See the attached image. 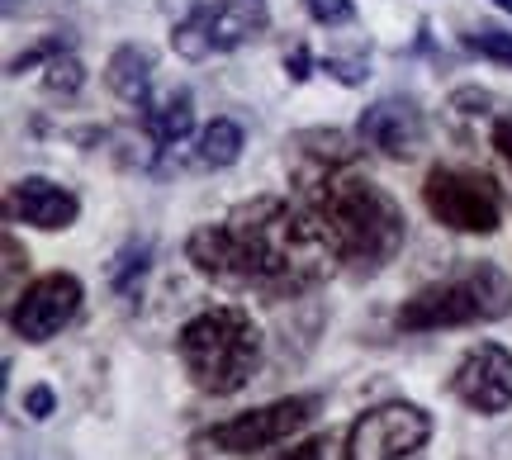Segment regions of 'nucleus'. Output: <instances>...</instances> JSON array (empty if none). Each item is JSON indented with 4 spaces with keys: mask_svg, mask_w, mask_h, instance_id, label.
Wrapping results in <instances>:
<instances>
[{
    "mask_svg": "<svg viewBox=\"0 0 512 460\" xmlns=\"http://www.w3.org/2000/svg\"><path fill=\"white\" fill-rule=\"evenodd\" d=\"M285 76H290L294 86H299V81H309V76H313V53L304 48V43H294L290 53H285Z\"/></svg>",
    "mask_w": 512,
    "mask_h": 460,
    "instance_id": "obj_25",
    "label": "nucleus"
},
{
    "mask_svg": "<svg viewBox=\"0 0 512 460\" xmlns=\"http://www.w3.org/2000/svg\"><path fill=\"white\" fill-rule=\"evenodd\" d=\"M323 451H328V442H323V437H304V442H294L280 460H323Z\"/></svg>",
    "mask_w": 512,
    "mask_h": 460,
    "instance_id": "obj_26",
    "label": "nucleus"
},
{
    "mask_svg": "<svg viewBox=\"0 0 512 460\" xmlns=\"http://www.w3.org/2000/svg\"><path fill=\"white\" fill-rule=\"evenodd\" d=\"M323 72H328L332 81H342V86H366L370 62L366 57H328V62H323Z\"/></svg>",
    "mask_w": 512,
    "mask_h": 460,
    "instance_id": "obj_21",
    "label": "nucleus"
},
{
    "mask_svg": "<svg viewBox=\"0 0 512 460\" xmlns=\"http://www.w3.org/2000/svg\"><path fill=\"white\" fill-rule=\"evenodd\" d=\"M53 408H57V394L48 385H29V389H24V413H29L34 423H48V418H53Z\"/></svg>",
    "mask_w": 512,
    "mask_h": 460,
    "instance_id": "obj_24",
    "label": "nucleus"
},
{
    "mask_svg": "<svg viewBox=\"0 0 512 460\" xmlns=\"http://www.w3.org/2000/svg\"><path fill=\"white\" fill-rule=\"evenodd\" d=\"M185 257L195 261L204 280L233 295H261L271 304L304 295L342 266L323 219L304 200L285 195H256L223 223L195 228Z\"/></svg>",
    "mask_w": 512,
    "mask_h": 460,
    "instance_id": "obj_1",
    "label": "nucleus"
},
{
    "mask_svg": "<svg viewBox=\"0 0 512 460\" xmlns=\"http://www.w3.org/2000/svg\"><path fill=\"white\" fill-rule=\"evenodd\" d=\"M19 261H29V257H19L15 233H5V290H10V299H15V271H19Z\"/></svg>",
    "mask_w": 512,
    "mask_h": 460,
    "instance_id": "obj_27",
    "label": "nucleus"
},
{
    "mask_svg": "<svg viewBox=\"0 0 512 460\" xmlns=\"http://www.w3.org/2000/svg\"><path fill=\"white\" fill-rule=\"evenodd\" d=\"M432 413L418 404H380L366 408L347 432L342 460H427Z\"/></svg>",
    "mask_w": 512,
    "mask_h": 460,
    "instance_id": "obj_7",
    "label": "nucleus"
},
{
    "mask_svg": "<svg viewBox=\"0 0 512 460\" xmlns=\"http://www.w3.org/2000/svg\"><path fill=\"white\" fill-rule=\"evenodd\" d=\"M318 404H323L318 394H285V399H271L261 408H247V413L228 418V423L204 427L200 446L223 451V456H256V451L280 446L290 442L294 432H304L318 418Z\"/></svg>",
    "mask_w": 512,
    "mask_h": 460,
    "instance_id": "obj_6",
    "label": "nucleus"
},
{
    "mask_svg": "<svg viewBox=\"0 0 512 460\" xmlns=\"http://www.w3.org/2000/svg\"><path fill=\"white\" fill-rule=\"evenodd\" d=\"M304 5H309V15L318 19V24H328V29L356 19V5H351V0H304Z\"/></svg>",
    "mask_w": 512,
    "mask_h": 460,
    "instance_id": "obj_22",
    "label": "nucleus"
},
{
    "mask_svg": "<svg viewBox=\"0 0 512 460\" xmlns=\"http://www.w3.org/2000/svg\"><path fill=\"white\" fill-rule=\"evenodd\" d=\"M81 86H86V67H81L72 53H62L48 62V72H43V91L48 95H76Z\"/></svg>",
    "mask_w": 512,
    "mask_h": 460,
    "instance_id": "obj_18",
    "label": "nucleus"
},
{
    "mask_svg": "<svg viewBox=\"0 0 512 460\" xmlns=\"http://www.w3.org/2000/svg\"><path fill=\"white\" fill-rule=\"evenodd\" d=\"M176 356L200 394L228 399L261 366V328L242 304H209L176 332Z\"/></svg>",
    "mask_w": 512,
    "mask_h": 460,
    "instance_id": "obj_3",
    "label": "nucleus"
},
{
    "mask_svg": "<svg viewBox=\"0 0 512 460\" xmlns=\"http://www.w3.org/2000/svg\"><path fill=\"white\" fill-rule=\"evenodd\" d=\"M498 10H503V15H512V0H494Z\"/></svg>",
    "mask_w": 512,
    "mask_h": 460,
    "instance_id": "obj_29",
    "label": "nucleus"
},
{
    "mask_svg": "<svg viewBox=\"0 0 512 460\" xmlns=\"http://www.w3.org/2000/svg\"><path fill=\"white\" fill-rule=\"evenodd\" d=\"M494 148L503 152L512 162V114H503V119H494Z\"/></svg>",
    "mask_w": 512,
    "mask_h": 460,
    "instance_id": "obj_28",
    "label": "nucleus"
},
{
    "mask_svg": "<svg viewBox=\"0 0 512 460\" xmlns=\"http://www.w3.org/2000/svg\"><path fill=\"white\" fill-rule=\"evenodd\" d=\"M147 242H128L124 252L114 257V266H110V285L119 290V295H133L138 290V280H143V271H147Z\"/></svg>",
    "mask_w": 512,
    "mask_h": 460,
    "instance_id": "obj_17",
    "label": "nucleus"
},
{
    "mask_svg": "<svg viewBox=\"0 0 512 460\" xmlns=\"http://www.w3.org/2000/svg\"><path fill=\"white\" fill-rule=\"evenodd\" d=\"M171 48H176L185 62H204V57L214 53V38H209V15H204V0H195V10L176 19V29H171Z\"/></svg>",
    "mask_w": 512,
    "mask_h": 460,
    "instance_id": "obj_16",
    "label": "nucleus"
},
{
    "mask_svg": "<svg viewBox=\"0 0 512 460\" xmlns=\"http://www.w3.org/2000/svg\"><path fill=\"white\" fill-rule=\"evenodd\" d=\"M152 48L143 43H124V48H114L110 62H105V86H110L124 105H143L147 91H152Z\"/></svg>",
    "mask_w": 512,
    "mask_h": 460,
    "instance_id": "obj_14",
    "label": "nucleus"
},
{
    "mask_svg": "<svg viewBox=\"0 0 512 460\" xmlns=\"http://www.w3.org/2000/svg\"><path fill=\"white\" fill-rule=\"evenodd\" d=\"M294 185H299V200L323 219V228L337 242V257L347 266L380 271L399 257L403 238H408V219L380 181L361 176L356 166H328V171L294 176Z\"/></svg>",
    "mask_w": 512,
    "mask_h": 460,
    "instance_id": "obj_2",
    "label": "nucleus"
},
{
    "mask_svg": "<svg viewBox=\"0 0 512 460\" xmlns=\"http://www.w3.org/2000/svg\"><path fill=\"white\" fill-rule=\"evenodd\" d=\"M356 138L375 148L389 162H413L427 143V124H422V110L413 100H375L370 110H361V124H356Z\"/></svg>",
    "mask_w": 512,
    "mask_h": 460,
    "instance_id": "obj_10",
    "label": "nucleus"
},
{
    "mask_svg": "<svg viewBox=\"0 0 512 460\" xmlns=\"http://www.w3.org/2000/svg\"><path fill=\"white\" fill-rule=\"evenodd\" d=\"M5 214L10 223H29V228H43V233H62L81 219V200H76L67 185L48 181V176H24V181L10 185L5 195Z\"/></svg>",
    "mask_w": 512,
    "mask_h": 460,
    "instance_id": "obj_11",
    "label": "nucleus"
},
{
    "mask_svg": "<svg viewBox=\"0 0 512 460\" xmlns=\"http://www.w3.org/2000/svg\"><path fill=\"white\" fill-rule=\"evenodd\" d=\"M72 48V38L67 34H53V38H43V43H34L29 53H19V57H10V76H24V72H34L38 62H53V57H62Z\"/></svg>",
    "mask_w": 512,
    "mask_h": 460,
    "instance_id": "obj_19",
    "label": "nucleus"
},
{
    "mask_svg": "<svg viewBox=\"0 0 512 460\" xmlns=\"http://www.w3.org/2000/svg\"><path fill=\"white\" fill-rule=\"evenodd\" d=\"M81 299H86V290H81V280L72 271H48V276L29 280L10 299V332L29 347H43L76 318Z\"/></svg>",
    "mask_w": 512,
    "mask_h": 460,
    "instance_id": "obj_8",
    "label": "nucleus"
},
{
    "mask_svg": "<svg viewBox=\"0 0 512 460\" xmlns=\"http://www.w3.org/2000/svg\"><path fill=\"white\" fill-rule=\"evenodd\" d=\"M451 394L479 418H498L512 408V351L503 342H479L460 356Z\"/></svg>",
    "mask_w": 512,
    "mask_h": 460,
    "instance_id": "obj_9",
    "label": "nucleus"
},
{
    "mask_svg": "<svg viewBox=\"0 0 512 460\" xmlns=\"http://www.w3.org/2000/svg\"><path fill=\"white\" fill-rule=\"evenodd\" d=\"M209 15V38H214V53L242 48L252 38L266 34V10L256 0H223V5H204Z\"/></svg>",
    "mask_w": 512,
    "mask_h": 460,
    "instance_id": "obj_13",
    "label": "nucleus"
},
{
    "mask_svg": "<svg viewBox=\"0 0 512 460\" xmlns=\"http://www.w3.org/2000/svg\"><path fill=\"white\" fill-rule=\"evenodd\" d=\"M512 313V280L494 261H470L460 276L422 285L394 313L399 332H441L470 328V323H498Z\"/></svg>",
    "mask_w": 512,
    "mask_h": 460,
    "instance_id": "obj_4",
    "label": "nucleus"
},
{
    "mask_svg": "<svg viewBox=\"0 0 512 460\" xmlns=\"http://www.w3.org/2000/svg\"><path fill=\"white\" fill-rule=\"evenodd\" d=\"M422 204L451 233L489 238V233H498V223H503L498 185L484 171H465V166H432L427 181H422Z\"/></svg>",
    "mask_w": 512,
    "mask_h": 460,
    "instance_id": "obj_5",
    "label": "nucleus"
},
{
    "mask_svg": "<svg viewBox=\"0 0 512 460\" xmlns=\"http://www.w3.org/2000/svg\"><path fill=\"white\" fill-rule=\"evenodd\" d=\"M138 110H143V133L157 148H176V143H185V133L195 129V100L181 86L162 95H147Z\"/></svg>",
    "mask_w": 512,
    "mask_h": 460,
    "instance_id": "obj_12",
    "label": "nucleus"
},
{
    "mask_svg": "<svg viewBox=\"0 0 512 460\" xmlns=\"http://www.w3.org/2000/svg\"><path fill=\"white\" fill-rule=\"evenodd\" d=\"M451 110H460V114H494V95L479 91V86H460V91H451Z\"/></svg>",
    "mask_w": 512,
    "mask_h": 460,
    "instance_id": "obj_23",
    "label": "nucleus"
},
{
    "mask_svg": "<svg viewBox=\"0 0 512 460\" xmlns=\"http://www.w3.org/2000/svg\"><path fill=\"white\" fill-rule=\"evenodd\" d=\"M475 53H484L489 62H503V67H512V34H503V29H479V34L465 38Z\"/></svg>",
    "mask_w": 512,
    "mask_h": 460,
    "instance_id": "obj_20",
    "label": "nucleus"
},
{
    "mask_svg": "<svg viewBox=\"0 0 512 460\" xmlns=\"http://www.w3.org/2000/svg\"><path fill=\"white\" fill-rule=\"evenodd\" d=\"M195 157H200V166H214V171H219V166H233L242 157V129L233 119H214V124L200 133Z\"/></svg>",
    "mask_w": 512,
    "mask_h": 460,
    "instance_id": "obj_15",
    "label": "nucleus"
}]
</instances>
